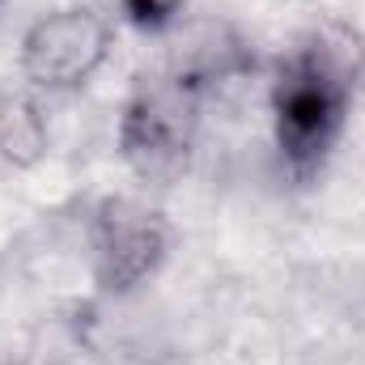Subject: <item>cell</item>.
<instances>
[{"mask_svg": "<svg viewBox=\"0 0 365 365\" xmlns=\"http://www.w3.org/2000/svg\"><path fill=\"white\" fill-rule=\"evenodd\" d=\"M353 102V73L340 51L323 38L280 60L272 86L276 145L293 179H310L344 132Z\"/></svg>", "mask_w": 365, "mask_h": 365, "instance_id": "cell-1", "label": "cell"}, {"mask_svg": "<svg viewBox=\"0 0 365 365\" xmlns=\"http://www.w3.org/2000/svg\"><path fill=\"white\" fill-rule=\"evenodd\" d=\"M119 149L140 179L166 182L182 175L191 153V90L145 86L123 110Z\"/></svg>", "mask_w": 365, "mask_h": 365, "instance_id": "cell-2", "label": "cell"}, {"mask_svg": "<svg viewBox=\"0 0 365 365\" xmlns=\"http://www.w3.org/2000/svg\"><path fill=\"white\" fill-rule=\"evenodd\" d=\"M166 221L123 195H110L93 208L90 225V247H93V272L98 284L110 293H128L136 289L145 276L158 272L162 255H166Z\"/></svg>", "mask_w": 365, "mask_h": 365, "instance_id": "cell-3", "label": "cell"}, {"mask_svg": "<svg viewBox=\"0 0 365 365\" xmlns=\"http://www.w3.org/2000/svg\"><path fill=\"white\" fill-rule=\"evenodd\" d=\"M110 51V30L93 9H60L21 38V73L47 90L86 86Z\"/></svg>", "mask_w": 365, "mask_h": 365, "instance_id": "cell-4", "label": "cell"}, {"mask_svg": "<svg viewBox=\"0 0 365 365\" xmlns=\"http://www.w3.org/2000/svg\"><path fill=\"white\" fill-rule=\"evenodd\" d=\"M43 149H47L43 110L21 93H4L0 98V158L9 166H34Z\"/></svg>", "mask_w": 365, "mask_h": 365, "instance_id": "cell-5", "label": "cell"}, {"mask_svg": "<svg viewBox=\"0 0 365 365\" xmlns=\"http://www.w3.org/2000/svg\"><path fill=\"white\" fill-rule=\"evenodd\" d=\"M179 9H182V0H123L128 21L140 26V30H162V26H170Z\"/></svg>", "mask_w": 365, "mask_h": 365, "instance_id": "cell-6", "label": "cell"}]
</instances>
